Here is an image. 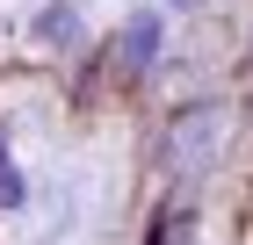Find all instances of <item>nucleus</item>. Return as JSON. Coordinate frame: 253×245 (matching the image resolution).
I'll return each mask as SVG.
<instances>
[{
  "mask_svg": "<svg viewBox=\"0 0 253 245\" xmlns=\"http://www.w3.org/2000/svg\"><path fill=\"white\" fill-rule=\"evenodd\" d=\"M29 36H37L43 51H65V43L80 36V15L65 7V0H51V7H37V22H29Z\"/></svg>",
  "mask_w": 253,
  "mask_h": 245,
  "instance_id": "nucleus-3",
  "label": "nucleus"
},
{
  "mask_svg": "<svg viewBox=\"0 0 253 245\" xmlns=\"http://www.w3.org/2000/svg\"><path fill=\"white\" fill-rule=\"evenodd\" d=\"M15 202H22V173L0 166V209H15Z\"/></svg>",
  "mask_w": 253,
  "mask_h": 245,
  "instance_id": "nucleus-4",
  "label": "nucleus"
},
{
  "mask_svg": "<svg viewBox=\"0 0 253 245\" xmlns=\"http://www.w3.org/2000/svg\"><path fill=\"white\" fill-rule=\"evenodd\" d=\"M217 130H224V115H217V101H188V108L167 123V166L174 173H195V166H210V151H217Z\"/></svg>",
  "mask_w": 253,
  "mask_h": 245,
  "instance_id": "nucleus-1",
  "label": "nucleus"
},
{
  "mask_svg": "<svg viewBox=\"0 0 253 245\" xmlns=\"http://www.w3.org/2000/svg\"><path fill=\"white\" fill-rule=\"evenodd\" d=\"M159 29H167L159 15H130V22L116 29V43H109V72H116V79H137V72L159 58Z\"/></svg>",
  "mask_w": 253,
  "mask_h": 245,
  "instance_id": "nucleus-2",
  "label": "nucleus"
}]
</instances>
